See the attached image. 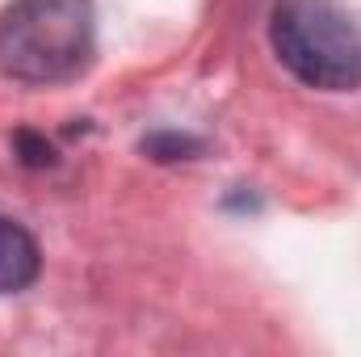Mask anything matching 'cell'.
<instances>
[{
  "instance_id": "1",
  "label": "cell",
  "mask_w": 361,
  "mask_h": 357,
  "mask_svg": "<svg viewBox=\"0 0 361 357\" xmlns=\"http://www.w3.org/2000/svg\"><path fill=\"white\" fill-rule=\"evenodd\" d=\"M89 0H17L0 17V72L21 85H59L92 59Z\"/></svg>"
},
{
  "instance_id": "2",
  "label": "cell",
  "mask_w": 361,
  "mask_h": 357,
  "mask_svg": "<svg viewBox=\"0 0 361 357\" xmlns=\"http://www.w3.org/2000/svg\"><path fill=\"white\" fill-rule=\"evenodd\" d=\"M269 42L311 89L349 92L361 85V30L336 0H281L273 8Z\"/></svg>"
},
{
  "instance_id": "3",
  "label": "cell",
  "mask_w": 361,
  "mask_h": 357,
  "mask_svg": "<svg viewBox=\"0 0 361 357\" xmlns=\"http://www.w3.org/2000/svg\"><path fill=\"white\" fill-rule=\"evenodd\" d=\"M38 265H42V257H38L34 236L21 223L0 214V294L25 290L38 277Z\"/></svg>"
}]
</instances>
